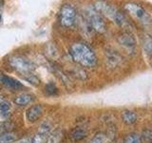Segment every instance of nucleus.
Segmentation results:
<instances>
[{"label":"nucleus","instance_id":"1","mask_svg":"<svg viewBox=\"0 0 152 143\" xmlns=\"http://www.w3.org/2000/svg\"><path fill=\"white\" fill-rule=\"evenodd\" d=\"M69 54L72 59L83 67H94L97 63V57L91 48L85 43H74L70 47Z\"/></svg>","mask_w":152,"mask_h":143},{"label":"nucleus","instance_id":"2","mask_svg":"<svg viewBox=\"0 0 152 143\" xmlns=\"http://www.w3.org/2000/svg\"><path fill=\"white\" fill-rule=\"evenodd\" d=\"M94 8L99 13H101L102 15H104L107 18L111 19V20L114 23H116L117 25L122 26V27L127 25L128 22L126 20V16L110 3L104 1V0H99V1L95 3Z\"/></svg>","mask_w":152,"mask_h":143},{"label":"nucleus","instance_id":"3","mask_svg":"<svg viewBox=\"0 0 152 143\" xmlns=\"http://www.w3.org/2000/svg\"><path fill=\"white\" fill-rule=\"evenodd\" d=\"M9 62L10 65L22 75L32 73L35 69L34 64L22 55H12L9 58Z\"/></svg>","mask_w":152,"mask_h":143},{"label":"nucleus","instance_id":"4","mask_svg":"<svg viewBox=\"0 0 152 143\" xmlns=\"http://www.w3.org/2000/svg\"><path fill=\"white\" fill-rule=\"evenodd\" d=\"M76 21V11L71 5L66 4L60 11V23L66 28L72 27Z\"/></svg>","mask_w":152,"mask_h":143},{"label":"nucleus","instance_id":"5","mask_svg":"<svg viewBox=\"0 0 152 143\" xmlns=\"http://www.w3.org/2000/svg\"><path fill=\"white\" fill-rule=\"evenodd\" d=\"M88 23L94 31L98 32H104L107 30V25L101 13H99L97 11H88Z\"/></svg>","mask_w":152,"mask_h":143},{"label":"nucleus","instance_id":"6","mask_svg":"<svg viewBox=\"0 0 152 143\" xmlns=\"http://www.w3.org/2000/svg\"><path fill=\"white\" fill-rule=\"evenodd\" d=\"M0 82H1L4 86H6L7 88L11 89L12 91H19L24 88V85L16 79L12 77H10L8 75L5 74H0Z\"/></svg>","mask_w":152,"mask_h":143},{"label":"nucleus","instance_id":"7","mask_svg":"<svg viewBox=\"0 0 152 143\" xmlns=\"http://www.w3.org/2000/svg\"><path fill=\"white\" fill-rule=\"evenodd\" d=\"M43 114V107L40 104H35L28 109L26 112V117L30 122H35L39 119Z\"/></svg>","mask_w":152,"mask_h":143},{"label":"nucleus","instance_id":"8","mask_svg":"<svg viewBox=\"0 0 152 143\" xmlns=\"http://www.w3.org/2000/svg\"><path fill=\"white\" fill-rule=\"evenodd\" d=\"M125 8L126 11H128L131 14H133L134 16L140 19H142L145 16V11L142 9V6H140V5H138L136 3H127L126 4Z\"/></svg>","mask_w":152,"mask_h":143},{"label":"nucleus","instance_id":"9","mask_svg":"<svg viewBox=\"0 0 152 143\" xmlns=\"http://www.w3.org/2000/svg\"><path fill=\"white\" fill-rule=\"evenodd\" d=\"M119 42L121 43V45L123 47H125L126 49H133L136 46V40L134 36L130 33L126 32L122 35L119 37Z\"/></svg>","mask_w":152,"mask_h":143},{"label":"nucleus","instance_id":"10","mask_svg":"<svg viewBox=\"0 0 152 143\" xmlns=\"http://www.w3.org/2000/svg\"><path fill=\"white\" fill-rule=\"evenodd\" d=\"M88 133L82 127H76L73 130H71L69 133V138L73 142H79L84 140L86 137H87Z\"/></svg>","mask_w":152,"mask_h":143},{"label":"nucleus","instance_id":"11","mask_svg":"<svg viewBox=\"0 0 152 143\" xmlns=\"http://www.w3.org/2000/svg\"><path fill=\"white\" fill-rule=\"evenodd\" d=\"M121 116H122V120L126 124H128V125L136 123L138 119L137 114L134 111H131V110H126V111H124Z\"/></svg>","mask_w":152,"mask_h":143},{"label":"nucleus","instance_id":"12","mask_svg":"<svg viewBox=\"0 0 152 143\" xmlns=\"http://www.w3.org/2000/svg\"><path fill=\"white\" fill-rule=\"evenodd\" d=\"M33 100V95L30 94H22L14 98V103L18 106H25L30 104Z\"/></svg>","mask_w":152,"mask_h":143},{"label":"nucleus","instance_id":"13","mask_svg":"<svg viewBox=\"0 0 152 143\" xmlns=\"http://www.w3.org/2000/svg\"><path fill=\"white\" fill-rule=\"evenodd\" d=\"M17 139V133L14 132H5L0 133V143H12Z\"/></svg>","mask_w":152,"mask_h":143},{"label":"nucleus","instance_id":"14","mask_svg":"<svg viewBox=\"0 0 152 143\" xmlns=\"http://www.w3.org/2000/svg\"><path fill=\"white\" fill-rule=\"evenodd\" d=\"M62 138V133L60 130H56L53 133H50L47 136L46 143H60Z\"/></svg>","mask_w":152,"mask_h":143},{"label":"nucleus","instance_id":"15","mask_svg":"<svg viewBox=\"0 0 152 143\" xmlns=\"http://www.w3.org/2000/svg\"><path fill=\"white\" fill-rule=\"evenodd\" d=\"M11 114V104L8 101H2L0 103V116L2 117H8Z\"/></svg>","mask_w":152,"mask_h":143},{"label":"nucleus","instance_id":"16","mask_svg":"<svg viewBox=\"0 0 152 143\" xmlns=\"http://www.w3.org/2000/svg\"><path fill=\"white\" fill-rule=\"evenodd\" d=\"M23 78L25 79L26 81H28V83H31V85H33V86H38V85L40 84V82H41L40 78L38 77L36 74H33V73H30V74H28L23 75Z\"/></svg>","mask_w":152,"mask_h":143},{"label":"nucleus","instance_id":"17","mask_svg":"<svg viewBox=\"0 0 152 143\" xmlns=\"http://www.w3.org/2000/svg\"><path fill=\"white\" fill-rule=\"evenodd\" d=\"M142 47H144L146 54L152 55V36L145 35L142 40Z\"/></svg>","mask_w":152,"mask_h":143},{"label":"nucleus","instance_id":"18","mask_svg":"<svg viewBox=\"0 0 152 143\" xmlns=\"http://www.w3.org/2000/svg\"><path fill=\"white\" fill-rule=\"evenodd\" d=\"M124 143H142V137L138 133H132L126 136Z\"/></svg>","mask_w":152,"mask_h":143},{"label":"nucleus","instance_id":"19","mask_svg":"<svg viewBox=\"0 0 152 143\" xmlns=\"http://www.w3.org/2000/svg\"><path fill=\"white\" fill-rule=\"evenodd\" d=\"M45 92L48 95H50V97H54V95L58 94V89H57V87L53 82H50L46 85Z\"/></svg>","mask_w":152,"mask_h":143},{"label":"nucleus","instance_id":"20","mask_svg":"<svg viewBox=\"0 0 152 143\" xmlns=\"http://www.w3.org/2000/svg\"><path fill=\"white\" fill-rule=\"evenodd\" d=\"M107 136L104 135V133H98L91 138L89 143H107Z\"/></svg>","mask_w":152,"mask_h":143},{"label":"nucleus","instance_id":"21","mask_svg":"<svg viewBox=\"0 0 152 143\" xmlns=\"http://www.w3.org/2000/svg\"><path fill=\"white\" fill-rule=\"evenodd\" d=\"M48 136L49 135H45V133L38 132L34 136V137L31 139V143H46V139Z\"/></svg>","mask_w":152,"mask_h":143},{"label":"nucleus","instance_id":"22","mask_svg":"<svg viewBox=\"0 0 152 143\" xmlns=\"http://www.w3.org/2000/svg\"><path fill=\"white\" fill-rule=\"evenodd\" d=\"M121 58L120 56L116 55L115 54H110L109 55H107V62H110V66H115L117 65L119 62H120Z\"/></svg>","mask_w":152,"mask_h":143},{"label":"nucleus","instance_id":"23","mask_svg":"<svg viewBox=\"0 0 152 143\" xmlns=\"http://www.w3.org/2000/svg\"><path fill=\"white\" fill-rule=\"evenodd\" d=\"M19 143H31V138H26V139L21 140Z\"/></svg>","mask_w":152,"mask_h":143},{"label":"nucleus","instance_id":"24","mask_svg":"<svg viewBox=\"0 0 152 143\" xmlns=\"http://www.w3.org/2000/svg\"><path fill=\"white\" fill-rule=\"evenodd\" d=\"M4 5V0H0V8H2Z\"/></svg>","mask_w":152,"mask_h":143},{"label":"nucleus","instance_id":"25","mask_svg":"<svg viewBox=\"0 0 152 143\" xmlns=\"http://www.w3.org/2000/svg\"><path fill=\"white\" fill-rule=\"evenodd\" d=\"M1 18H2V17H1V14H0V22H1Z\"/></svg>","mask_w":152,"mask_h":143},{"label":"nucleus","instance_id":"26","mask_svg":"<svg viewBox=\"0 0 152 143\" xmlns=\"http://www.w3.org/2000/svg\"><path fill=\"white\" fill-rule=\"evenodd\" d=\"M151 143H152V141H151Z\"/></svg>","mask_w":152,"mask_h":143}]
</instances>
